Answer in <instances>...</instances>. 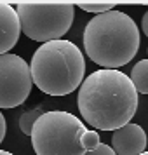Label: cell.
Masks as SVG:
<instances>
[{"instance_id":"cell-1","label":"cell","mask_w":148,"mask_h":155,"mask_svg":"<svg viewBox=\"0 0 148 155\" xmlns=\"http://www.w3.org/2000/svg\"><path fill=\"white\" fill-rule=\"evenodd\" d=\"M138 91L131 77L119 70L92 71L78 89L77 106L84 122L98 131H117L138 110Z\"/></svg>"},{"instance_id":"cell-2","label":"cell","mask_w":148,"mask_h":155,"mask_svg":"<svg viewBox=\"0 0 148 155\" xmlns=\"http://www.w3.org/2000/svg\"><path fill=\"white\" fill-rule=\"evenodd\" d=\"M140 30L126 12L108 11L94 16L85 25L84 49L103 70H117L138 54Z\"/></svg>"},{"instance_id":"cell-3","label":"cell","mask_w":148,"mask_h":155,"mask_svg":"<svg viewBox=\"0 0 148 155\" xmlns=\"http://www.w3.org/2000/svg\"><path fill=\"white\" fill-rule=\"evenodd\" d=\"M33 84L51 96H66L82 85L85 59L77 45L66 38L42 44L30 61Z\"/></svg>"},{"instance_id":"cell-4","label":"cell","mask_w":148,"mask_h":155,"mask_svg":"<svg viewBox=\"0 0 148 155\" xmlns=\"http://www.w3.org/2000/svg\"><path fill=\"white\" fill-rule=\"evenodd\" d=\"M87 127L70 112H44L31 129V147L37 155H85L82 136Z\"/></svg>"},{"instance_id":"cell-5","label":"cell","mask_w":148,"mask_h":155,"mask_svg":"<svg viewBox=\"0 0 148 155\" xmlns=\"http://www.w3.org/2000/svg\"><path fill=\"white\" fill-rule=\"evenodd\" d=\"M16 12L23 33L44 44L59 40L71 28L75 16L73 4L70 2H19Z\"/></svg>"},{"instance_id":"cell-6","label":"cell","mask_w":148,"mask_h":155,"mask_svg":"<svg viewBox=\"0 0 148 155\" xmlns=\"http://www.w3.org/2000/svg\"><path fill=\"white\" fill-rule=\"evenodd\" d=\"M30 64L18 54L0 56V108H16L23 105L31 92Z\"/></svg>"},{"instance_id":"cell-7","label":"cell","mask_w":148,"mask_h":155,"mask_svg":"<svg viewBox=\"0 0 148 155\" xmlns=\"http://www.w3.org/2000/svg\"><path fill=\"white\" fill-rule=\"evenodd\" d=\"M112 148L117 155H141L146 152V133L141 126L129 122L113 131Z\"/></svg>"},{"instance_id":"cell-8","label":"cell","mask_w":148,"mask_h":155,"mask_svg":"<svg viewBox=\"0 0 148 155\" xmlns=\"http://www.w3.org/2000/svg\"><path fill=\"white\" fill-rule=\"evenodd\" d=\"M21 35V23L16 9L7 4L0 2V56L7 54L14 47Z\"/></svg>"},{"instance_id":"cell-9","label":"cell","mask_w":148,"mask_h":155,"mask_svg":"<svg viewBox=\"0 0 148 155\" xmlns=\"http://www.w3.org/2000/svg\"><path fill=\"white\" fill-rule=\"evenodd\" d=\"M131 80H133L136 91L141 94H148V59H141L131 70Z\"/></svg>"},{"instance_id":"cell-10","label":"cell","mask_w":148,"mask_h":155,"mask_svg":"<svg viewBox=\"0 0 148 155\" xmlns=\"http://www.w3.org/2000/svg\"><path fill=\"white\" fill-rule=\"evenodd\" d=\"M44 113L42 108H31V110H28V112H25L19 117V129H21L25 134H31V129H33V126H35V122L38 120V117Z\"/></svg>"},{"instance_id":"cell-11","label":"cell","mask_w":148,"mask_h":155,"mask_svg":"<svg viewBox=\"0 0 148 155\" xmlns=\"http://www.w3.org/2000/svg\"><path fill=\"white\" fill-rule=\"evenodd\" d=\"M78 7L85 12H94V14H105L115 7V2H78Z\"/></svg>"},{"instance_id":"cell-12","label":"cell","mask_w":148,"mask_h":155,"mask_svg":"<svg viewBox=\"0 0 148 155\" xmlns=\"http://www.w3.org/2000/svg\"><path fill=\"white\" fill-rule=\"evenodd\" d=\"M80 143H82V147H84L85 152H92V150H94V148H96L99 143H101V141H99L98 131H89V129H87V133L82 136Z\"/></svg>"},{"instance_id":"cell-13","label":"cell","mask_w":148,"mask_h":155,"mask_svg":"<svg viewBox=\"0 0 148 155\" xmlns=\"http://www.w3.org/2000/svg\"><path fill=\"white\" fill-rule=\"evenodd\" d=\"M85 155H117V153H115V152H113V148L108 147L106 143H99L92 152H87Z\"/></svg>"},{"instance_id":"cell-14","label":"cell","mask_w":148,"mask_h":155,"mask_svg":"<svg viewBox=\"0 0 148 155\" xmlns=\"http://www.w3.org/2000/svg\"><path fill=\"white\" fill-rule=\"evenodd\" d=\"M4 136H5V119L0 112V143L4 141Z\"/></svg>"},{"instance_id":"cell-15","label":"cell","mask_w":148,"mask_h":155,"mask_svg":"<svg viewBox=\"0 0 148 155\" xmlns=\"http://www.w3.org/2000/svg\"><path fill=\"white\" fill-rule=\"evenodd\" d=\"M141 28H143V33L148 37V11L143 14V18H141Z\"/></svg>"},{"instance_id":"cell-16","label":"cell","mask_w":148,"mask_h":155,"mask_svg":"<svg viewBox=\"0 0 148 155\" xmlns=\"http://www.w3.org/2000/svg\"><path fill=\"white\" fill-rule=\"evenodd\" d=\"M0 155H14V153H11L7 150H0Z\"/></svg>"},{"instance_id":"cell-17","label":"cell","mask_w":148,"mask_h":155,"mask_svg":"<svg viewBox=\"0 0 148 155\" xmlns=\"http://www.w3.org/2000/svg\"><path fill=\"white\" fill-rule=\"evenodd\" d=\"M141 155H148V150H146V152H143V153H141Z\"/></svg>"},{"instance_id":"cell-18","label":"cell","mask_w":148,"mask_h":155,"mask_svg":"<svg viewBox=\"0 0 148 155\" xmlns=\"http://www.w3.org/2000/svg\"><path fill=\"white\" fill-rule=\"evenodd\" d=\"M146 52H148V49H146Z\"/></svg>"}]
</instances>
